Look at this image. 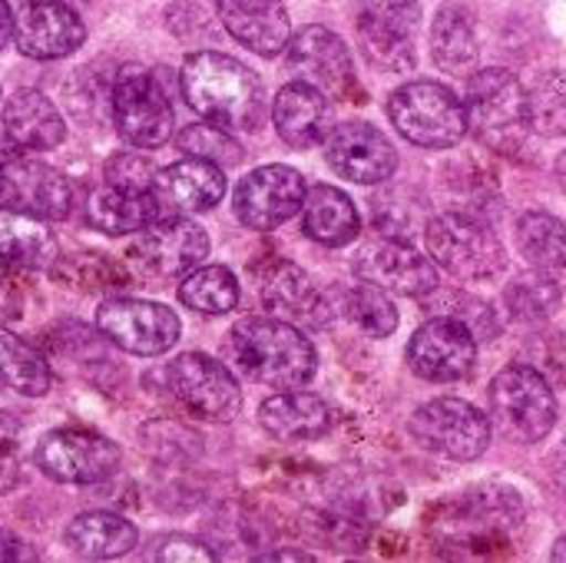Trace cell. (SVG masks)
Instances as JSON below:
<instances>
[{
  "mask_svg": "<svg viewBox=\"0 0 566 563\" xmlns=\"http://www.w3.org/2000/svg\"><path fill=\"white\" fill-rule=\"evenodd\" d=\"M3 272H7V262L0 259V279H3Z\"/></svg>",
  "mask_w": 566,
  "mask_h": 563,
  "instance_id": "obj_50",
  "label": "cell"
},
{
  "mask_svg": "<svg viewBox=\"0 0 566 563\" xmlns=\"http://www.w3.org/2000/svg\"><path fill=\"white\" fill-rule=\"evenodd\" d=\"M494 425L517 445H537L557 421V398L551 382L531 365H507L488 388Z\"/></svg>",
  "mask_w": 566,
  "mask_h": 563,
  "instance_id": "obj_5",
  "label": "cell"
},
{
  "mask_svg": "<svg viewBox=\"0 0 566 563\" xmlns=\"http://www.w3.org/2000/svg\"><path fill=\"white\" fill-rule=\"evenodd\" d=\"M166 385L172 398L196 418L226 425L242 411V392L232 372L202 355V352H186L166 368Z\"/></svg>",
  "mask_w": 566,
  "mask_h": 563,
  "instance_id": "obj_10",
  "label": "cell"
},
{
  "mask_svg": "<svg viewBox=\"0 0 566 563\" xmlns=\"http://www.w3.org/2000/svg\"><path fill=\"white\" fill-rule=\"evenodd\" d=\"M0 385L27 398H40L53 385L46 358L7 329H0Z\"/></svg>",
  "mask_w": 566,
  "mask_h": 563,
  "instance_id": "obj_35",
  "label": "cell"
},
{
  "mask_svg": "<svg viewBox=\"0 0 566 563\" xmlns=\"http://www.w3.org/2000/svg\"><path fill=\"white\" fill-rule=\"evenodd\" d=\"M424 309H431L434 315H448V319L464 322V325L474 332V338H494V335L501 332L494 309H491L488 302H481V299L461 292V289H441V285H438L434 292L424 295Z\"/></svg>",
  "mask_w": 566,
  "mask_h": 563,
  "instance_id": "obj_39",
  "label": "cell"
},
{
  "mask_svg": "<svg viewBox=\"0 0 566 563\" xmlns=\"http://www.w3.org/2000/svg\"><path fill=\"white\" fill-rule=\"evenodd\" d=\"M527 119L537 136H566V73L544 70L527 86Z\"/></svg>",
  "mask_w": 566,
  "mask_h": 563,
  "instance_id": "obj_38",
  "label": "cell"
},
{
  "mask_svg": "<svg viewBox=\"0 0 566 563\" xmlns=\"http://www.w3.org/2000/svg\"><path fill=\"white\" fill-rule=\"evenodd\" d=\"M33 554L27 551V544L7 531H0V561H30Z\"/></svg>",
  "mask_w": 566,
  "mask_h": 563,
  "instance_id": "obj_45",
  "label": "cell"
},
{
  "mask_svg": "<svg viewBox=\"0 0 566 563\" xmlns=\"http://www.w3.org/2000/svg\"><path fill=\"white\" fill-rule=\"evenodd\" d=\"M119 461L116 441L86 428L50 431L36 448L40 471L56 484H99L116 475Z\"/></svg>",
  "mask_w": 566,
  "mask_h": 563,
  "instance_id": "obj_12",
  "label": "cell"
},
{
  "mask_svg": "<svg viewBox=\"0 0 566 563\" xmlns=\"http://www.w3.org/2000/svg\"><path fill=\"white\" fill-rule=\"evenodd\" d=\"M229 362L255 385L265 388H302L318 368L315 345L285 319L249 315L229 329Z\"/></svg>",
  "mask_w": 566,
  "mask_h": 563,
  "instance_id": "obj_2",
  "label": "cell"
},
{
  "mask_svg": "<svg viewBox=\"0 0 566 563\" xmlns=\"http://www.w3.org/2000/svg\"><path fill=\"white\" fill-rule=\"evenodd\" d=\"M421 27L418 0H358L355 30L365 60L385 73L415 66V33Z\"/></svg>",
  "mask_w": 566,
  "mask_h": 563,
  "instance_id": "obj_8",
  "label": "cell"
},
{
  "mask_svg": "<svg viewBox=\"0 0 566 563\" xmlns=\"http://www.w3.org/2000/svg\"><path fill=\"white\" fill-rule=\"evenodd\" d=\"M560 299H564V292H560V285L554 282V275H551V272H537V269L517 275V279L504 289V305H507L511 319L527 322V325L551 319V315L560 309Z\"/></svg>",
  "mask_w": 566,
  "mask_h": 563,
  "instance_id": "obj_37",
  "label": "cell"
},
{
  "mask_svg": "<svg viewBox=\"0 0 566 563\" xmlns=\"http://www.w3.org/2000/svg\"><path fill=\"white\" fill-rule=\"evenodd\" d=\"M179 90L202 119L226 129L255 133L265 119V86L235 56L216 50L186 56L179 70Z\"/></svg>",
  "mask_w": 566,
  "mask_h": 563,
  "instance_id": "obj_1",
  "label": "cell"
},
{
  "mask_svg": "<svg viewBox=\"0 0 566 563\" xmlns=\"http://www.w3.org/2000/svg\"><path fill=\"white\" fill-rule=\"evenodd\" d=\"M133 256L149 279H179L202 265L209 256V236L186 216H163L139 232Z\"/></svg>",
  "mask_w": 566,
  "mask_h": 563,
  "instance_id": "obj_17",
  "label": "cell"
},
{
  "mask_svg": "<svg viewBox=\"0 0 566 563\" xmlns=\"http://www.w3.org/2000/svg\"><path fill=\"white\" fill-rule=\"evenodd\" d=\"M388 116L408 143L424 149H448L468 133L464 100H458L444 83L434 80L398 86L388 100Z\"/></svg>",
  "mask_w": 566,
  "mask_h": 563,
  "instance_id": "obj_6",
  "label": "cell"
},
{
  "mask_svg": "<svg viewBox=\"0 0 566 563\" xmlns=\"http://www.w3.org/2000/svg\"><path fill=\"white\" fill-rule=\"evenodd\" d=\"M179 302L199 315H226L239 305V282L226 265H199L182 275Z\"/></svg>",
  "mask_w": 566,
  "mask_h": 563,
  "instance_id": "obj_36",
  "label": "cell"
},
{
  "mask_svg": "<svg viewBox=\"0 0 566 563\" xmlns=\"http://www.w3.org/2000/svg\"><path fill=\"white\" fill-rule=\"evenodd\" d=\"M524 521V501L511 488H474L464 491L458 501V511L438 521L441 531H448L451 541H491L501 531H511Z\"/></svg>",
  "mask_w": 566,
  "mask_h": 563,
  "instance_id": "obj_22",
  "label": "cell"
},
{
  "mask_svg": "<svg viewBox=\"0 0 566 563\" xmlns=\"http://www.w3.org/2000/svg\"><path fill=\"white\" fill-rule=\"evenodd\" d=\"M23 425L0 411V494L13 491L23 475Z\"/></svg>",
  "mask_w": 566,
  "mask_h": 563,
  "instance_id": "obj_42",
  "label": "cell"
},
{
  "mask_svg": "<svg viewBox=\"0 0 566 563\" xmlns=\"http://www.w3.org/2000/svg\"><path fill=\"white\" fill-rule=\"evenodd\" d=\"M332 312L345 319L368 338H388L398 329V312L385 289L371 282H358L352 289H332Z\"/></svg>",
  "mask_w": 566,
  "mask_h": 563,
  "instance_id": "obj_33",
  "label": "cell"
},
{
  "mask_svg": "<svg viewBox=\"0 0 566 563\" xmlns=\"http://www.w3.org/2000/svg\"><path fill=\"white\" fill-rule=\"evenodd\" d=\"M554 561L557 563L566 561V538H560V541H557V548H554Z\"/></svg>",
  "mask_w": 566,
  "mask_h": 563,
  "instance_id": "obj_48",
  "label": "cell"
},
{
  "mask_svg": "<svg viewBox=\"0 0 566 563\" xmlns=\"http://www.w3.org/2000/svg\"><path fill=\"white\" fill-rule=\"evenodd\" d=\"M113 119L119 136L136 149H159L176 129V113L163 83L139 63H129L116 73Z\"/></svg>",
  "mask_w": 566,
  "mask_h": 563,
  "instance_id": "obj_7",
  "label": "cell"
},
{
  "mask_svg": "<svg viewBox=\"0 0 566 563\" xmlns=\"http://www.w3.org/2000/svg\"><path fill=\"white\" fill-rule=\"evenodd\" d=\"M424 242L434 265L464 282L497 279L507 269V249L497 232L464 212L431 216L424 226Z\"/></svg>",
  "mask_w": 566,
  "mask_h": 563,
  "instance_id": "obj_4",
  "label": "cell"
},
{
  "mask_svg": "<svg viewBox=\"0 0 566 563\" xmlns=\"http://www.w3.org/2000/svg\"><path fill=\"white\" fill-rule=\"evenodd\" d=\"M352 269L361 282H371L391 295H408V299H424L441 285L438 269L428 256L415 252L401 239H371L358 249L352 259Z\"/></svg>",
  "mask_w": 566,
  "mask_h": 563,
  "instance_id": "obj_15",
  "label": "cell"
},
{
  "mask_svg": "<svg viewBox=\"0 0 566 563\" xmlns=\"http://www.w3.org/2000/svg\"><path fill=\"white\" fill-rule=\"evenodd\" d=\"M3 133L13 146L30 153V149L60 146L66 136V126H63L60 110L50 103V96L23 86L3 103Z\"/></svg>",
  "mask_w": 566,
  "mask_h": 563,
  "instance_id": "obj_28",
  "label": "cell"
},
{
  "mask_svg": "<svg viewBox=\"0 0 566 563\" xmlns=\"http://www.w3.org/2000/svg\"><path fill=\"white\" fill-rule=\"evenodd\" d=\"M305 192L308 189H305V179L298 169L272 163V166L252 169L235 186L232 209L245 229L269 232V229H279L282 222H289L295 212H302Z\"/></svg>",
  "mask_w": 566,
  "mask_h": 563,
  "instance_id": "obj_13",
  "label": "cell"
},
{
  "mask_svg": "<svg viewBox=\"0 0 566 563\" xmlns=\"http://www.w3.org/2000/svg\"><path fill=\"white\" fill-rule=\"evenodd\" d=\"M468 133L478 143L497 153H514L524 146L531 119H527V90L511 70L488 66L468 76L464 93Z\"/></svg>",
  "mask_w": 566,
  "mask_h": 563,
  "instance_id": "obj_3",
  "label": "cell"
},
{
  "mask_svg": "<svg viewBox=\"0 0 566 563\" xmlns=\"http://www.w3.org/2000/svg\"><path fill=\"white\" fill-rule=\"evenodd\" d=\"M474 362H478L474 332L448 315H434L408 342V365L424 382H461L474 372Z\"/></svg>",
  "mask_w": 566,
  "mask_h": 563,
  "instance_id": "obj_18",
  "label": "cell"
},
{
  "mask_svg": "<svg viewBox=\"0 0 566 563\" xmlns=\"http://www.w3.org/2000/svg\"><path fill=\"white\" fill-rule=\"evenodd\" d=\"M86 27L80 13L60 0H30L13 23V43L30 60H60L83 46Z\"/></svg>",
  "mask_w": 566,
  "mask_h": 563,
  "instance_id": "obj_20",
  "label": "cell"
},
{
  "mask_svg": "<svg viewBox=\"0 0 566 563\" xmlns=\"http://www.w3.org/2000/svg\"><path fill=\"white\" fill-rule=\"evenodd\" d=\"M272 123L292 149H312L332 133L328 100L318 86L305 80L285 83L272 103Z\"/></svg>",
  "mask_w": 566,
  "mask_h": 563,
  "instance_id": "obj_24",
  "label": "cell"
},
{
  "mask_svg": "<svg viewBox=\"0 0 566 563\" xmlns=\"http://www.w3.org/2000/svg\"><path fill=\"white\" fill-rule=\"evenodd\" d=\"M0 206L30 209L53 222L70 216L73 189L56 169L23 156V149L10 143L0 146Z\"/></svg>",
  "mask_w": 566,
  "mask_h": 563,
  "instance_id": "obj_14",
  "label": "cell"
},
{
  "mask_svg": "<svg viewBox=\"0 0 566 563\" xmlns=\"http://www.w3.org/2000/svg\"><path fill=\"white\" fill-rule=\"evenodd\" d=\"M401 196H405V192H398V189L378 196V199L371 202V219H375V229H378L381 236L401 239V242H405V239L415 236L418 226H428V219H424L421 202H411V199L401 202Z\"/></svg>",
  "mask_w": 566,
  "mask_h": 563,
  "instance_id": "obj_41",
  "label": "cell"
},
{
  "mask_svg": "<svg viewBox=\"0 0 566 563\" xmlns=\"http://www.w3.org/2000/svg\"><path fill=\"white\" fill-rule=\"evenodd\" d=\"M149 561L209 563V561H216V554H212L202 541H196V538H186V534H166V538H156V541H153Z\"/></svg>",
  "mask_w": 566,
  "mask_h": 563,
  "instance_id": "obj_44",
  "label": "cell"
},
{
  "mask_svg": "<svg viewBox=\"0 0 566 563\" xmlns=\"http://www.w3.org/2000/svg\"><path fill=\"white\" fill-rule=\"evenodd\" d=\"M163 216L166 212L159 206L156 189H126V186L103 183L86 199V222L106 236L143 232L146 226H153Z\"/></svg>",
  "mask_w": 566,
  "mask_h": 563,
  "instance_id": "obj_27",
  "label": "cell"
},
{
  "mask_svg": "<svg viewBox=\"0 0 566 563\" xmlns=\"http://www.w3.org/2000/svg\"><path fill=\"white\" fill-rule=\"evenodd\" d=\"M153 189H156L166 216H189V212H206L222 202L226 176H222V166H216L209 159L186 156V159L159 169Z\"/></svg>",
  "mask_w": 566,
  "mask_h": 563,
  "instance_id": "obj_23",
  "label": "cell"
},
{
  "mask_svg": "<svg viewBox=\"0 0 566 563\" xmlns=\"http://www.w3.org/2000/svg\"><path fill=\"white\" fill-rule=\"evenodd\" d=\"M411 438L448 461H478L491 445V421L461 398H434L411 415Z\"/></svg>",
  "mask_w": 566,
  "mask_h": 563,
  "instance_id": "obj_9",
  "label": "cell"
},
{
  "mask_svg": "<svg viewBox=\"0 0 566 563\" xmlns=\"http://www.w3.org/2000/svg\"><path fill=\"white\" fill-rule=\"evenodd\" d=\"M285 60H289V70L298 80L318 86L325 96L348 100L352 90H355L352 50L328 27L312 23V27H302L298 33H292L289 43H285Z\"/></svg>",
  "mask_w": 566,
  "mask_h": 563,
  "instance_id": "obj_16",
  "label": "cell"
},
{
  "mask_svg": "<svg viewBox=\"0 0 566 563\" xmlns=\"http://www.w3.org/2000/svg\"><path fill=\"white\" fill-rule=\"evenodd\" d=\"M557 176H560V183L566 186V153L557 159Z\"/></svg>",
  "mask_w": 566,
  "mask_h": 563,
  "instance_id": "obj_49",
  "label": "cell"
},
{
  "mask_svg": "<svg viewBox=\"0 0 566 563\" xmlns=\"http://www.w3.org/2000/svg\"><path fill=\"white\" fill-rule=\"evenodd\" d=\"M564 455H566V451H564ZM564 471H566V465H564Z\"/></svg>",
  "mask_w": 566,
  "mask_h": 563,
  "instance_id": "obj_51",
  "label": "cell"
},
{
  "mask_svg": "<svg viewBox=\"0 0 566 563\" xmlns=\"http://www.w3.org/2000/svg\"><path fill=\"white\" fill-rule=\"evenodd\" d=\"M56 256H60V246L50 229V219L30 209L0 206V259L7 265L50 269Z\"/></svg>",
  "mask_w": 566,
  "mask_h": 563,
  "instance_id": "obj_29",
  "label": "cell"
},
{
  "mask_svg": "<svg viewBox=\"0 0 566 563\" xmlns=\"http://www.w3.org/2000/svg\"><path fill=\"white\" fill-rule=\"evenodd\" d=\"M13 23H17V17H13L10 3H7V0H0V50L13 40Z\"/></svg>",
  "mask_w": 566,
  "mask_h": 563,
  "instance_id": "obj_46",
  "label": "cell"
},
{
  "mask_svg": "<svg viewBox=\"0 0 566 563\" xmlns=\"http://www.w3.org/2000/svg\"><path fill=\"white\" fill-rule=\"evenodd\" d=\"M302 229H305L308 239H315L322 246H332V249H342V246L355 242V236L361 232V219H358L355 202L342 189L322 183V186L305 192Z\"/></svg>",
  "mask_w": 566,
  "mask_h": 563,
  "instance_id": "obj_30",
  "label": "cell"
},
{
  "mask_svg": "<svg viewBox=\"0 0 566 563\" xmlns=\"http://www.w3.org/2000/svg\"><path fill=\"white\" fill-rule=\"evenodd\" d=\"M517 249L531 269L566 272V222L551 212H524L517 219Z\"/></svg>",
  "mask_w": 566,
  "mask_h": 563,
  "instance_id": "obj_34",
  "label": "cell"
},
{
  "mask_svg": "<svg viewBox=\"0 0 566 563\" xmlns=\"http://www.w3.org/2000/svg\"><path fill=\"white\" fill-rule=\"evenodd\" d=\"M325 159L338 176L361 183V186L388 183L398 169V153L391 139L378 126L361 123V119L338 123L325 136Z\"/></svg>",
  "mask_w": 566,
  "mask_h": 563,
  "instance_id": "obj_19",
  "label": "cell"
},
{
  "mask_svg": "<svg viewBox=\"0 0 566 563\" xmlns=\"http://www.w3.org/2000/svg\"><path fill=\"white\" fill-rule=\"evenodd\" d=\"M96 329L106 342L129 355L156 358L169 352L179 335V315L159 302H143V299H109L96 309Z\"/></svg>",
  "mask_w": 566,
  "mask_h": 563,
  "instance_id": "obj_11",
  "label": "cell"
},
{
  "mask_svg": "<svg viewBox=\"0 0 566 563\" xmlns=\"http://www.w3.org/2000/svg\"><path fill=\"white\" fill-rule=\"evenodd\" d=\"M156 166L146 159V156H139V153H116L109 163H106V183H113V186H126V189H153L156 186Z\"/></svg>",
  "mask_w": 566,
  "mask_h": 563,
  "instance_id": "obj_43",
  "label": "cell"
},
{
  "mask_svg": "<svg viewBox=\"0 0 566 563\" xmlns=\"http://www.w3.org/2000/svg\"><path fill=\"white\" fill-rule=\"evenodd\" d=\"M136 541H139L136 524H129L126 518L109 514V511L80 514L66 528V548L76 557H86V561H113V557H123V554H129L136 548Z\"/></svg>",
  "mask_w": 566,
  "mask_h": 563,
  "instance_id": "obj_31",
  "label": "cell"
},
{
  "mask_svg": "<svg viewBox=\"0 0 566 563\" xmlns=\"http://www.w3.org/2000/svg\"><path fill=\"white\" fill-rule=\"evenodd\" d=\"M255 561L269 563V561H302V563H312L315 557L312 554H305V551H275V554H262V557H255Z\"/></svg>",
  "mask_w": 566,
  "mask_h": 563,
  "instance_id": "obj_47",
  "label": "cell"
},
{
  "mask_svg": "<svg viewBox=\"0 0 566 563\" xmlns=\"http://www.w3.org/2000/svg\"><path fill=\"white\" fill-rule=\"evenodd\" d=\"M226 30L259 56H275L285 50L292 27L282 0H216Z\"/></svg>",
  "mask_w": 566,
  "mask_h": 563,
  "instance_id": "obj_25",
  "label": "cell"
},
{
  "mask_svg": "<svg viewBox=\"0 0 566 563\" xmlns=\"http://www.w3.org/2000/svg\"><path fill=\"white\" fill-rule=\"evenodd\" d=\"M431 56L451 76H471V70L478 66V56H481L478 30H474L471 13L461 10L458 3H444L434 13V23H431Z\"/></svg>",
  "mask_w": 566,
  "mask_h": 563,
  "instance_id": "obj_32",
  "label": "cell"
},
{
  "mask_svg": "<svg viewBox=\"0 0 566 563\" xmlns=\"http://www.w3.org/2000/svg\"><path fill=\"white\" fill-rule=\"evenodd\" d=\"M259 295L275 319H285L292 325L298 322L308 329H325L335 322L332 289H315L308 275L292 262H269L259 279Z\"/></svg>",
  "mask_w": 566,
  "mask_h": 563,
  "instance_id": "obj_21",
  "label": "cell"
},
{
  "mask_svg": "<svg viewBox=\"0 0 566 563\" xmlns=\"http://www.w3.org/2000/svg\"><path fill=\"white\" fill-rule=\"evenodd\" d=\"M176 146L186 153V156H196V159H209L216 166H239L242 163V146L235 136H229L226 126L219 123H192L186 126L179 136H176Z\"/></svg>",
  "mask_w": 566,
  "mask_h": 563,
  "instance_id": "obj_40",
  "label": "cell"
},
{
  "mask_svg": "<svg viewBox=\"0 0 566 563\" xmlns=\"http://www.w3.org/2000/svg\"><path fill=\"white\" fill-rule=\"evenodd\" d=\"M259 425L285 445H298V441H315L322 435H328L332 428V408L328 402H322L312 392H298V388H285L272 398L262 402L259 408Z\"/></svg>",
  "mask_w": 566,
  "mask_h": 563,
  "instance_id": "obj_26",
  "label": "cell"
}]
</instances>
